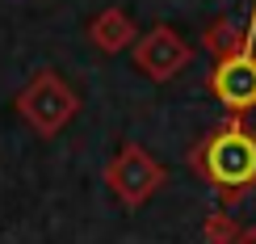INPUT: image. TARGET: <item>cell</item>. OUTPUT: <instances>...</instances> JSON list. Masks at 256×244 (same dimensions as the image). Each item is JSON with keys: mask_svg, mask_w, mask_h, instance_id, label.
<instances>
[{"mask_svg": "<svg viewBox=\"0 0 256 244\" xmlns=\"http://www.w3.org/2000/svg\"><path fill=\"white\" fill-rule=\"evenodd\" d=\"M206 47L214 51V55H231V51H240L244 47V30H240V21H231V17H218L214 26L206 30Z\"/></svg>", "mask_w": 256, "mask_h": 244, "instance_id": "52a82bcc", "label": "cell"}, {"mask_svg": "<svg viewBox=\"0 0 256 244\" xmlns=\"http://www.w3.org/2000/svg\"><path fill=\"white\" fill-rule=\"evenodd\" d=\"M202 168L214 185L227 189V198H240L248 185H256V135L240 118H231L222 131H214L206 139Z\"/></svg>", "mask_w": 256, "mask_h": 244, "instance_id": "6da1fadb", "label": "cell"}, {"mask_svg": "<svg viewBox=\"0 0 256 244\" xmlns=\"http://www.w3.org/2000/svg\"><path fill=\"white\" fill-rule=\"evenodd\" d=\"M236 236H240V227H236V219H231V215L214 210V215L206 219V240L210 244H236Z\"/></svg>", "mask_w": 256, "mask_h": 244, "instance_id": "ba28073f", "label": "cell"}, {"mask_svg": "<svg viewBox=\"0 0 256 244\" xmlns=\"http://www.w3.org/2000/svg\"><path fill=\"white\" fill-rule=\"evenodd\" d=\"M160 181H164V168H160L143 147H122V156L110 164V185H114V194H118L126 206L147 202L160 189Z\"/></svg>", "mask_w": 256, "mask_h": 244, "instance_id": "7a4b0ae2", "label": "cell"}, {"mask_svg": "<svg viewBox=\"0 0 256 244\" xmlns=\"http://www.w3.org/2000/svg\"><path fill=\"white\" fill-rule=\"evenodd\" d=\"M134 63L152 80H168V76H176V72L189 63V47H185V38H180V34H172L168 26H160V30H152V34L138 42Z\"/></svg>", "mask_w": 256, "mask_h": 244, "instance_id": "5b68a950", "label": "cell"}, {"mask_svg": "<svg viewBox=\"0 0 256 244\" xmlns=\"http://www.w3.org/2000/svg\"><path fill=\"white\" fill-rule=\"evenodd\" d=\"M210 89H214V97L227 110H252L256 105V55H252V47H240L231 55H222L214 76H210Z\"/></svg>", "mask_w": 256, "mask_h": 244, "instance_id": "277c9868", "label": "cell"}, {"mask_svg": "<svg viewBox=\"0 0 256 244\" xmlns=\"http://www.w3.org/2000/svg\"><path fill=\"white\" fill-rule=\"evenodd\" d=\"M21 114H26L38 131L50 135L76 114V97H72V89L59 76H38L26 93H21Z\"/></svg>", "mask_w": 256, "mask_h": 244, "instance_id": "3957f363", "label": "cell"}, {"mask_svg": "<svg viewBox=\"0 0 256 244\" xmlns=\"http://www.w3.org/2000/svg\"><path fill=\"white\" fill-rule=\"evenodd\" d=\"M130 38H134V26H130L126 13H118V9H110V13H101L92 21V42H97L101 51H122Z\"/></svg>", "mask_w": 256, "mask_h": 244, "instance_id": "8992f818", "label": "cell"}, {"mask_svg": "<svg viewBox=\"0 0 256 244\" xmlns=\"http://www.w3.org/2000/svg\"><path fill=\"white\" fill-rule=\"evenodd\" d=\"M236 244H256V227H244L240 236H236Z\"/></svg>", "mask_w": 256, "mask_h": 244, "instance_id": "9c48e42d", "label": "cell"}]
</instances>
